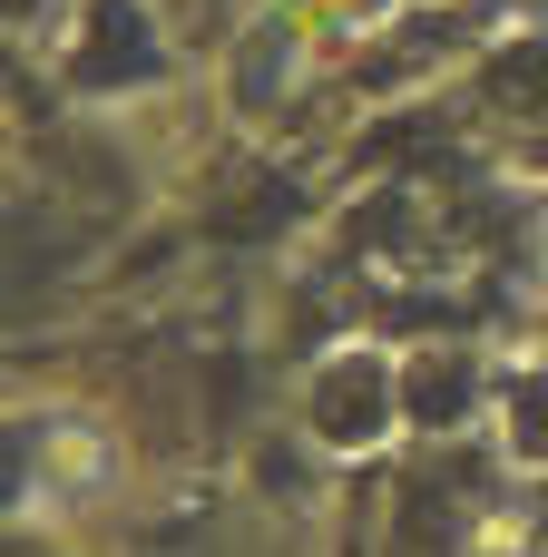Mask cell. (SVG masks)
Returning a JSON list of instances; mask_svg holds the SVG:
<instances>
[{
	"label": "cell",
	"mask_w": 548,
	"mask_h": 557,
	"mask_svg": "<svg viewBox=\"0 0 548 557\" xmlns=\"http://www.w3.org/2000/svg\"><path fill=\"white\" fill-rule=\"evenodd\" d=\"M88 39H98V49L78 59V78H98V88H108L118 69H127V78H147V69H157V49H147V20H137L127 0H98V20H88Z\"/></svg>",
	"instance_id": "3"
},
{
	"label": "cell",
	"mask_w": 548,
	"mask_h": 557,
	"mask_svg": "<svg viewBox=\"0 0 548 557\" xmlns=\"http://www.w3.org/2000/svg\"><path fill=\"white\" fill-rule=\"evenodd\" d=\"M471 382H480V372H471V352H422V362L402 372V401H412V421H422V431H451V421L471 411Z\"/></svg>",
	"instance_id": "2"
},
{
	"label": "cell",
	"mask_w": 548,
	"mask_h": 557,
	"mask_svg": "<svg viewBox=\"0 0 548 557\" xmlns=\"http://www.w3.org/2000/svg\"><path fill=\"white\" fill-rule=\"evenodd\" d=\"M382 421H392V372H382L373 352H343V362L314 372V431H324L333 450L382 441Z\"/></svg>",
	"instance_id": "1"
},
{
	"label": "cell",
	"mask_w": 548,
	"mask_h": 557,
	"mask_svg": "<svg viewBox=\"0 0 548 557\" xmlns=\"http://www.w3.org/2000/svg\"><path fill=\"white\" fill-rule=\"evenodd\" d=\"M20 490V431H0V499Z\"/></svg>",
	"instance_id": "5"
},
{
	"label": "cell",
	"mask_w": 548,
	"mask_h": 557,
	"mask_svg": "<svg viewBox=\"0 0 548 557\" xmlns=\"http://www.w3.org/2000/svg\"><path fill=\"white\" fill-rule=\"evenodd\" d=\"M510 450H520V460H548V382L510 392Z\"/></svg>",
	"instance_id": "4"
}]
</instances>
